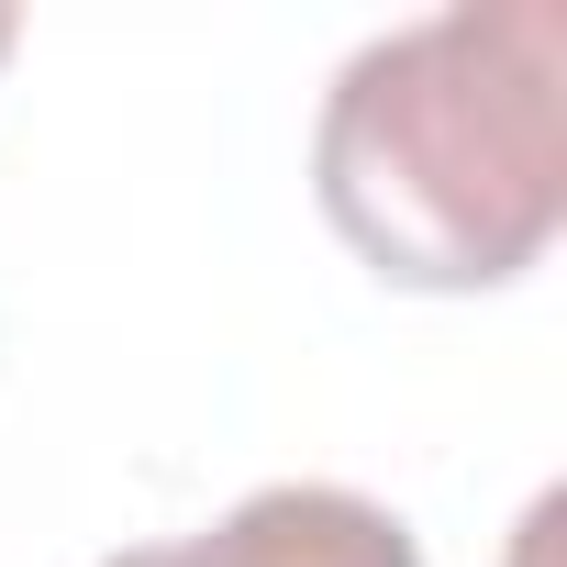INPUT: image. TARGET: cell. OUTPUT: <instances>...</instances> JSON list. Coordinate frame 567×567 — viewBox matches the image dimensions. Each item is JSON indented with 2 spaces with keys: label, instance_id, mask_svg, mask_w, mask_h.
<instances>
[{
  "label": "cell",
  "instance_id": "6da1fadb",
  "mask_svg": "<svg viewBox=\"0 0 567 567\" xmlns=\"http://www.w3.org/2000/svg\"><path fill=\"white\" fill-rule=\"evenodd\" d=\"M556 0H456L357 45L312 123L323 223L401 290H501L567 212Z\"/></svg>",
  "mask_w": 567,
  "mask_h": 567
},
{
  "label": "cell",
  "instance_id": "7a4b0ae2",
  "mask_svg": "<svg viewBox=\"0 0 567 567\" xmlns=\"http://www.w3.org/2000/svg\"><path fill=\"white\" fill-rule=\"evenodd\" d=\"M112 567H423L412 523L379 512L368 489H334V478H278L256 501H234L212 534H178V545H134Z\"/></svg>",
  "mask_w": 567,
  "mask_h": 567
},
{
  "label": "cell",
  "instance_id": "3957f363",
  "mask_svg": "<svg viewBox=\"0 0 567 567\" xmlns=\"http://www.w3.org/2000/svg\"><path fill=\"white\" fill-rule=\"evenodd\" d=\"M23 45V12H12V0H0V56H12Z\"/></svg>",
  "mask_w": 567,
  "mask_h": 567
}]
</instances>
